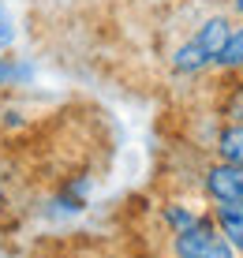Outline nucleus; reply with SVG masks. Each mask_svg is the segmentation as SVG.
I'll use <instances>...</instances> for the list:
<instances>
[{"label":"nucleus","instance_id":"f257e3e1","mask_svg":"<svg viewBox=\"0 0 243 258\" xmlns=\"http://www.w3.org/2000/svg\"><path fill=\"white\" fill-rule=\"evenodd\" d=\"M172 254L176 258H239L236 247L224 239V232L217 228L213 217H202L195 225H187L184 232L172 236Z\"/></svg>","mask_w":243,"mask_h":258},{"label":"nucleus","instance_id":"f03ea898","mask_svg":"<svg viewBox=\"0 0 243 258\" xmlns=\"http://www.w3.org/2000/svg\"><path fill=\"white\" fill-rule=\"evenodd\" d=\"M202 191L206 199L217 206V202H236L243 199V165H232V161H213L210 168L202 172Z\"/></svg>","mask_w":243,"mask_h":258},{"label":"nucleus","instance_id":"7ed1b4c3","mask_svg":"<svg viewBox=\"0 0 243 258\" xmlns=\"http://www.w3.org/2000/svg\"><path fill=\"white\" fill-rule=\"evenodd\" d=\"M232 26H236V23H232L228 12H213V15H206V19L199 23V30H195L191 38L202 45V52H206L210 60H217L221 49L228 45V38H232Z\"/></svg>","mask_w":243,"mask_h":258},{"label":"nucleus","instance_id":"20e7f679","mask_svg":"<svg viewBox=\"0 0 243 258\" xmlns=\"http://www.w3.org/2000/svg\"><path fill=\"white\" fill-rule=\"evenodd\" d=\"M213 221H217V228L224 232V239L236 247V254H243V199L217 202L213 206Z\"/></svg>","mask_w":243,"mask_h":258},{"label":"nucleus","instance_id":"39448f33","mask_svg":"<svg viewBox=\"0 0 243 258\" xmlns=\"http://www.w3.org/2000/svg\"><path fill=\"white\" fill-rule=\"evenodd\" d=\"M168 64H172L176 75H202L206 68H213V60L202 52V45H199L195 38H187V41H179V45L172 49Z\"/></svg>","mask_w":243,"mask_h":258},{"label":"nucleus","instance_id":"423d86ee","mask_svg":"<svg viewBox=\"0 0 243 258\" xmlns=\"http://www.w3.org/2000/svg\"><path fill=\"white\" fill-rule=\"evenodd\" d=\"M213 146H217V157H221V161L243 165V123H221Z\"/></svg>","mask_w":243,"mask_h":258},{"label":"nucleus","instance_id":"0eeeda50","mask_svg":"<svg viewBox=\"0 0 243 258\" xmlns=\"http://www.w3.org/2000/svg\"><path fill=\"white\" fill-rule=\"evenodd\" d=\"M221 120L224 123H243V71L236 83L221 90Z\"/></svg>","mask_w":243,"mask_h":258},{"label":"nucleus","instance_id":"6e6552de","mask_svg":"<svg viewBox=\"0 0 243 258\" xmlns=\"http://www.w3.org/2000/svg\"><path fill=\"white\" fill-rule=\"evenodd\" d=\"M213 68H221V71H239L243 68V23L232 26V38L221 49V56L213 60Z\"/></svg>","mask_w":243,"mask_h":258},{"label":"nucleus","instance_id":"1a4fd4ad","mask_svg":"<svg viewBox=\"0 0 243 258\" xmlns=\"http://www.w3.org/2000/svg\"><path fill=\"white\" fill-rule=\"evenodd\" d=\"M199 217H202V213L195 206H179V202H168V206H165V221H168V228H172V236L184 232L187 225H195Z\"/></svg>","mask_w":243,"mask_h":258},{"label":"nucleus","instance_id":"9d476101","mask_svg":"<svg viewBox=\"0 0 243 258\" xmlns=\"http://www.w3.org/2000/svg\"><path fill=\"white\" fill-rule=\"evenodd\" d=\"M26 75H30L26 64H19V60H12V56H0V86H15V83H23Z\"/></svg>","mask_w":243,"mask_h":258},{"label":"nucleus","instance_id":"9b49d317","mask_svg":"<svg viewBox=\"0 0 243 258\" xmlns=\"http://www.w3.org/2000/svg\"><path fill=\"white\" fill-rule=\"evenodd\" d=\"M12 45H15V15L0 0V49H12Z\"/></svg>","mask_w":243,"mask_h":258},{"label":"nucleus","instance_id":"f8f14e48","mask_svg":"<svg viewBox=\"0 0 243 258\" xmlns=\"http://www.w3.org/2000/svg\"><path fill=\"white\" fill-rule=\"evenodd\" d=\"M8 206V187H4V180H0V210Z\"/></svg>","mask_w":243,"mask_h":258},{"label":"nucleus","instance_id":"ddd939ff","mask_svg":"<svg viewBox=\"0 0 243 258\" xmlns=\"http://www.w3.org/2000/svg\"><path fill=\"white\" fill-rule=\"evenodd\" d=\"M232 12H236V15H243V0H232Z\"/></svg>","mask_w":243,"mask_h":258},{"label":"nucleus","instance_id":"4468645a","mask_svg":"<svg viewBox=\"0 0 243 258\" xmlns=\"http://www.w3.org/2000/svg\"><path fill=\"white\" fill-rule=\"evenodd\" d=\"M154 4H176V0H154Z\"/></svg>","mask_w":243,"mask_h":258},{"label":"nucleus","instance_id":"2eb2a0df","mask_svg":"<svg viewBox=\"0 0 243 258\" xmlns=\"http://www.w3.org/2000/svg\"><path fill=\"white\" fill-rule=\"evenodd\" d=\"M239 71H243V68H239Z\"/></svg>","mask_w":243,"mask_h":258}]
</instances>
